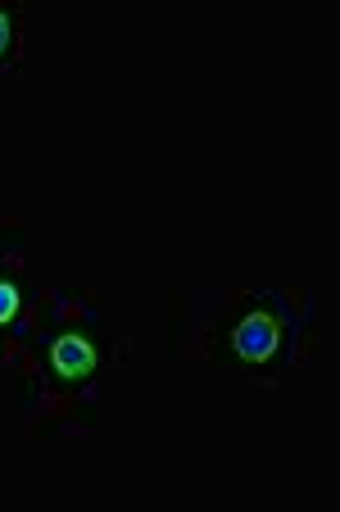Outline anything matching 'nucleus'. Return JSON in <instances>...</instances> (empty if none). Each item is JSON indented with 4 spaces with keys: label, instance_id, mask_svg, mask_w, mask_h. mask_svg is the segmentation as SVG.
I'll use <instances>...</instances> for the list:
<instances>
[{
    "label": "nucleus",
    "instance_id": "obj_1",
    "mask_svg": "<svg viewBox=\"0 0 340 512\" xmlns=\"http://www.w3.org/2000/svg\"><path fill=\"white\" fill-rule=\"evenodd\" d=\"M277 336H282V331H277V318L263 309H250V313H241V322H236L232 345L245 363H263V358L277 354Z\"/></svg>",
    "mask_w": 340,
    "mask_h": 512
},
{
    "label": "nucleus",
    "instance_id": "obj_4",
    "mask_svg": "<svg viewBox=\"0 0 340 512\" xmlns=\"http://www.w3.org/2000/svg\"><path fill=\"white\" fill-rule=\"evenodd\" d=\"M14 41H19V19L14 10H0V64L14 55Z\"/></svg>",
    "mask_w": 340,
    "mask_h": 512
},
{
    "label": "nucleus",
    "instance_id": "obj_2",
    "mask_svg": "<svg viewBox=\"0 0 340 512\" xmlns=\"http://www.w3.org/2000/svg\"><path fill=\"white\" fill-rule=\"evenodd\" d=\"M96 363H100V349L87 336H78V331H68V336H59L50 345V372L59 381H87L96 372Z\"/></svg>",
    "mask_w": 340,
    "mask_h": 512
},
{
    "label": "nucleus",
    "instance_id": "obj_3",
    "mask_svg": "<svg viewBox=\"0 0 340 512\" xmlns=\"http://www.w3.org/2000/svg\"><path fill=\"white\" fill-rule=\"evenodd\" d=\"M19 304H23V295H19V281H14V277H5V272H0V327H5V322H14V313H19Z\"/></svg>",
    "mask_w": 340,
    "mask_h": 512
}]
</instances>
